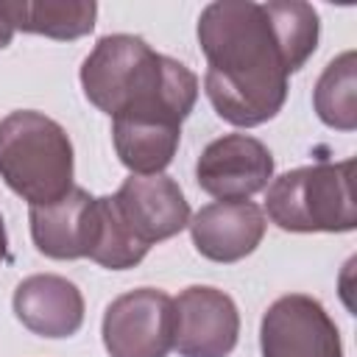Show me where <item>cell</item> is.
Instances as JSON below:
<instances>
[{"instance_id": "cell-6", "label": "cell", "mask_w": 357, "mask_h": 357, "mask_svg": "<svg viewBox=\"0 0 357 357\" xmlns=\"http://www.w3.org/2000/svg\"><path fill=\"white\" fill-rule=\"evenodd\" d=\"M262 357H343L337 324L307 293L279 296L259 321Z\"/></svg>"}, {"instance_id": "cell-4", "label": "cell", "mask_w": 357, "mask_h": 357, "mask_svg": "<svg viewBox=\"0 0 357 357\" xmlns=\"http://www.w3.org/2000/svg\"><path fill=\"white\" fill-rule=\"evenodd\" d=\"M354 159L315 162L271 178L265 187V212L282 231H354L357 201L351 187Z\"/></svg>"}, {"instance_id": "cell-3", "label": "cell", "mask_w": 357, "mask_h": 357, "mask_svg": "<svg viewBox=\"0 0 357 357\" xmlns=\"http://www.w3.org/2000/svg\"><path fill=\"white\" fill-rule=\"evenodd\" d=\"M73 176L75 153L61 123L33 109L0 120V178L28 206H47L67 195L75 187Z\"/></svg>"}, {"instance_id": "cell-2", "label": "cell", "mask_w": 357, "mask_h": 357, "mask_svg": "<svg viewBox=\"0 0 357 357\" xmlns=\"http://www.w3.org/2000/svg\"><path fill=\"white\" fill-rule=\"evenodd\" d=\"M78 78L86 100L112 120L184 123L198 100V75L134 33L100 36Z\"/></svg>"}, {"instance_id": "cell-13", "label": "cell", "mask_w": 357, "mask_h": 357, "mask_svg": "<svg viewBox=\"0 0 357 357\" xmlns=\"http://www.w3.org/2000/svg\"><path fill=\"white\" fill-rule=\"evenodd\" d=\"M112 142L131 176H156L173 162L181 142V123L112 120Z\"/></svg>"}, {"instance_id": "cell-8", "label": "cell", "mask_w": 357, "mask_h": 357, "mask_svg": "<svg viewBox=\"0 0 357 357\" xmlns=\"http://www.w3.org/2000/svg\"><path fill=\"white\" fill-rule=\"evenodd\" d=\"M176 337L181 357H229L240 337V312L229 293L192 284L173 298Z\"/></svg>"}, {"instance_id": "cell-12", "label": "cell", "mask_w": 357, "mask_h": 357, "mask_svg": "<svg viewBox=\"0 0 357 357\" xmlns=\"http://www.w3.org/2000/svg\"><path fill=\"white\" fill-rule=\"evenodd\" d=\"M17 321L39 337H73L84 324V296L81 290L56 273L25 276L11 298Z\"/></svg>"}, {"instance_id": "cell-11", "label": "cell", "mask_w": 357, "mask_h": 357, "mask_svg": "<svg viewBox=\"0 0 357 357\" xmlns=\"http://www.w3.org/2000/svg\"><path fill=\"white\" fill-rule=\"evenodd\" d=\"M31 240L39 254L50 259H89L98 234V198L84 187L47 206H31Z\"/></svg>"}, {"instance_id": "cell-1", "label": "cell", "mask_w": 357, "mask_h": 357, "mask_svg": "<svg viewBox=\"0 0 357 357\" xmlns=\"http://www.w3.org/2000/svg\"><path fill=\"white\" fill-rule=\"evenodd\" d=\"M195 33L206 59L204 92L215 114L237 128L273 120L293 73L265 3L215 0L204 6Z\"/></svg>"}, {"instance_id": "cell-17", "label": "cell", "mask_w": 357, "mask_h": 357, "mask_svg": "<svg viewBox=\"0 0 357 357\" xmlns=\"http://www.w3.org/2000/svg\"><path fill=\"white\" fill-rule=\"evenodd\" d=\"M145 254L148 248L128 231V226L123 223L114 206V198L98 195V234H95L89 259L109 271H126V268L139 265Z\"/></svg>"}, {"instance_id": "cell-7", "label": "cell", "mask_w": 357, "mask_h": 357, "mask_svg": "<svg viewBox=\"0 0 357 357\" xmlns=\"http://www.w3.org/2000/svg\"><path fill=\"white\" fill-rule=\"evenodd\" d=\"M273 178V153L251 134H223L212 139L198 162V187L218 201H248Z\"/></svg>"}, {"instance_id": "cell-19", "label": "cell", "mask_w": 357, "mask_h": 357, "mask_svg": "<svg viewBox=\"0 0 357 357\" xmlns=\"http://www.w3.org/2000/svg\"><path fill=\"white\" fill-rule=\"evenodd\" d=\"M8 259V234H6V223H3V215H0V265Z\"/></svg>"}, {"instance_id": "cell-9", "label": "cell", "mask_w": 357, "mask_h": 357, "mask_svg": "<svg viewBox=\"0 0 357 357\" xmlns=\"http://www.w3.org/2000/svg\"><path fill=\"white\" fill-rule=\"evenodd\" d=\"M128 231L151 251V245L176 237L190 223V204L176 178L167 173L128 176L112 195Z\"/></svg>"}, {"instance_id": "cell-15", "label": "cell", "mask_w": 357, "mask_h": 357, "mask_svg": "<svg viewBox=\"0 0 357 357\" xmlns=\"http://www.w3.org/2000/svg\"><path fill=\"white\" fill-rule=\"evenodd\" d=\"M354 95H357V56L354 50H346L335 56L315 81L312 106L318 120L337 131H354L357 128Z\"/></svg>"}, {"instance_id": "cell-10", "label": "cell", "mask_w": 357, "mask_h": 357, "mask_svg": "<svg viewBox=\"0 0 357 357\" xmlns=\"http://www.w3.org/2000/svg\"><path fill=\"white\" fill-rule=\"evenodd\" d=\"M195 251L209 262H240L265 237L268 218L254 201H212L190 218Z\"/></svg>"}, {"instance_id": "cell-14", "label": "cell", "mask_w": 357, "mask_h": 357, "mask_svg": "<svg viewBox=\"0 0 357 357\" xmlns=\"http://www.w3.org/2000/svg\"><path fill=\"white\" fill-rule=\"evenodd\" d=\"M14 31L59 42L92 33L98 6L92 0H0Z\"/></svg>"}, {"instance_id": "cell-5", "label": "cell", "mask_w": 357, "mask_h": 357, "mask_svg": "<svg viewBox=\"0 0 357 357\" xmlns=\"http://www.w3.org/2000/svg\"><path fill=\"white\" fill-rule=\"evenodd\" d=\"M109 357H167L176 337L173 298L156 287H137L117 296L100 324Z\"/></svg>"}, {"instance_id": "cell-16", "label": "cell", "mask_w": 357, "mask_h": 357, "mask_svg": "<svg viewBox=\"0 0 357 357\" xmlns=\"http://www.w3.org/2000/svg\"><path fill=\"white\" fill-rule=\"evenodd\" d=\"M265 11L276 28L290 73H298L318 47V36H321L318 11L301 0H271L265 3Z\"/></svg>"}, {"instance_id": "cell-18", "label": "cell", "mask_w": 357, "mask_h": 357, "mask_svg": "<svg viewBox=\"0 0 357 357\" xmlns=\"http://www.w3.org/2000/svg\"><path fill=\"white\" fill-rule=\"evenodd\" d=\"M14 33H17V31H14V25L8 22V17H6V11H3V6H0V50L11 45Z\"/></svg>"}]
</instances>
